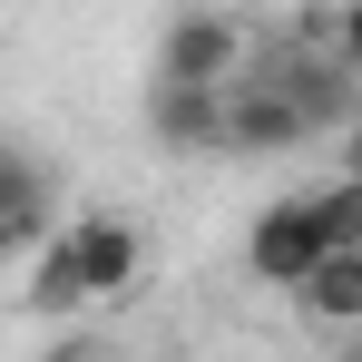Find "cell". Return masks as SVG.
<instances>
[{
  "label": "cell",
  "instance_id": "6da1fadb",
  "mask_svg": "<svg viewBox=\"0 0 362 362\" xmlns=\"http://www.w3.org/2000/svg\"><path fill=\"white\" fill-rule=\"evenodd\" d=\"M323 255H362V177L274 196V206H255V226H245V274H255L264 294H303V274H313Z\"/></svg>",
  "mask_w": 362,
  "mask_h": 362
},
{
  "label": "cell",
  "instance_id": "7a4b0ae2",
  "mask_svg": "<svg viewBox=\"0 0 362 362\" xmlns=\"http://www.w3.org/2000/svg\"><path fill=\"white\" fill-rule=\"evenodd\" d=\"M49 264H59V284H69V313L127 303L147 284V226L118 216V206H88V216L49 226Z\"/></svg>",
  "mask_w": 362,
  "mask_h": 362
},
{
  "label": "cell",
  "instance_id": "3957f363",
  "mask_svg": "<svg viewBox=\"0 0 362 362\" xmlns=\"http://www.w3.org/2000/svg\"><path fill=\"white\" fill-rule=\"evenodd\" d=\"M245 49H255V20H235V10H177L157 30V88H235Z\"/></svg>",
  "mask_w": 362,
  "mask_h": 362
},
{
  "label": "cell",
  "instance_id": "277c9868",
  "mask_svg": "<svg viewBox=\"0 0 362 362\" xmlns=\"http://www.w3.org/2000/svg\"><path fill=\"white\" fill-rule=\"evenodd\" d=\"M313 127H303V108L274 88V78H255L245 69L235 88H226V127H216V157H284V147H303Z\"/></svg>",
  "mask_w": 362,
  "mask_h": 362
},
{
  "label": "cell",
  "instance_id": "5b68a950",
  "mask_svg": "<svg viewBox=\"0 0 362 362\" xmlns=\"http://www.w3.org/2000/svg\"><path fill=\"white\" fill-rule=\"evenodd\" d=\"M216 127H226V88H157L147 78V137L167 157H216Z\"/></svg>",
  "mask_w": 362,
  "mask_h": 362
},
{
  "label": "cell",
  "instance_id": "8992f818",
  "mask_svg": "<svg viewBox=\"0 0 362 362\" xmlns=\"http://www.w3.org/2000/svg\"><path fill=\"white\" fill-rule=\"evenodd\" d=\"M294 303L323 323V333H353V323H362V255H323V264L303 274Z\"/></svg>",
  "mask_w": 362,
  "mask_h": 362
},
{
  "label": "cell",
  "instance_id": "52a82bcc",
  "mask_svg": "<svg viewBox=\"0 0 362 362\" xmlns=\"http://www.w3.org/2000/svg\"><path fill=\"white\" fill-rule=\"evenodd\" d=\"M40 362H108V353H98V343H49Z\"/></svg>",
  "mask_w": 362,
  "mask_h": 362
}]
</instances>
